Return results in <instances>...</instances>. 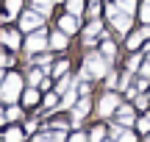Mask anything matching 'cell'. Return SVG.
<instances>
[{"instance_id":"1","label":"cell","mask_w":150,"mask_h":142,"mask_svg":"<svg viewBox=\"0 0 150 142\" xmlns=\"http://www.w3.org/2000/svg\"><path fill=\"white\" fill-rule=\"evenodd\" d=\"M108 72V59L106 56H86V75H95V78H103Z\"/></svg>"},{"instance_id":"2","label":"cell","mask_w":150,"mask_h":142,"mask_svg":"<svg viewBox=\"0 0 150 142\" xmlns=\"http://www.w3.org/2000/svg\"><path fill=\"white\" fill-rule=\"evenodd\" d=\"M20 84H22L20 75H17V72H11V75L0 84V98H3V100H14L17 95H20Z\"/></svg>"},{"instance_id":"3","label":"cell","mask_w":150,"mask_h":142,"mask_svg":"<svg viewBox=\"0 0 150 142\" xmlns=\"http://www.w3.org/2000/svg\"><path fill=\"white\" fill-rule=\"evenodd\" d=\"M108 17H111V22H114V28H117V31H128L131 28V14H117V6H111V9H108Z\"/></svg>"},{"instance_id":"4","label":"cell","mask_w":150,"mask_h":142,"mask_svg":"<svg viewBox=\"0 0 150 142\" xmlns=\"http://www.w3.org/2000/svg\"><path fill=\"white\" fill-rule=\"evenodd\" d=\"M39 25H42V14H36V11H28V14L20 17V28L22 31H36Z\"/></svg>"},{"instance_id":"5","label":"cell","mask_w":150,"mask_h":142,"mask_svg":"<svg viewBox=\"0 0 150 142\" xmlns=\"http://www.w3.org/2000/svg\"><path fill=\"white\" fill-rule=\"evenodd\" d=\"M25 48H28V53H36V50H42V48H45V33L36 31V33H33V36L25 42Z\"/></svg>"},{"instance_id":"6","label":"cell","mask_w":150,"mask_h":142,"mask_svg":"<svg viewBox=\"0 0 150 142\" xmlns=\"http://www.w3.org/2000/svg\"><path fill=\"white\" fill-rule=\"evenodd\" d=\"M114 109H117V95H106V98L100 100V114H103V117H108Z\"/></svg>"},{"instance_id":"7","label":"cell","mask_w":150,"mask_h":142,"mask_svg":"<svg viewBox=\"0 0 150 142\" xmlns=\"http://www.w3.org/2000/svg\"><path fill=\"white\" fill-rule=\"evenodd\" d=\"M0 42L8 45V48H20V36H17L14 31H3V33H0Z\"/></svg>"},{"instance_id":"8","label":"cell","mask_w":150,"mask_h":142,"mask_svg":"<svg viewBox=\"0 0 150 142\" xmlns=\"http://www.w3.org/2000/svg\"><path fill=\"white\" fill-rule=\"evenodd\" d=\"M50 48H53V50H64V48H67V36H64V31L50 36Z\"/></svg>"},{"instance_id":"9","label":"cell","mask_w":150,"mask_h":142,"mask_svg":"<svg viewBox=\"0 0 150 142\" xmlns=\"http://www.w3.org/2000/svg\"><path fill=\"white\" fill-rule=\"evenodd\" d=\"M61 31L64 33H72V31H78V20L70 14V17H61Z\"/></svg>"},{"instance_id":"10","label":"cell","mask_w":150,"mask_h":142,"mask_svg":"<svg viewBox=\"0 0 150 142\" xmlns=\"http://www.w3.org/2000/svg\"><path fill=\"white\" fill-rule=\"evenodd\" d=\"M86 114H89V98L78 100V106H75V120H81V117H86Z\"/></svg>"},{"instance_id":"11","label":"cell","mask_w":150,"mask_h":142,"mask_svg":"<svg viewBox=\"0 0 150 142\" xmlns=\"http://www.w3.org/2000/svg\"><path fill=\"white\" fill-rule=\"evenodd\" d=\"M33 6H36V14H42V17L50 14V0H33Z\"/></svg>"},{"instance_id":"12","label":"cell","mask_w":150,"mask_h":142,"mask_svg":"<svg viewBox=\"0 0 150 142\" xmlns=\"http://www.w3.org/2000/svg\"><path fill=\"white\" fill-rule=\"evenodd\" d=\"M67 9H70L72 17H78L81 11H83V0H70V3H67Z\"/></svg>"},{"instance_id":"13","label":"cell","mask_w":150,"mask_h":142,"mask_svg":"<svg viewBox=\"0 0 150 142\" xmlns=\"http://www.w3.org/2000/svg\"><path fill=\"white\" fill-rule=\"evenodd\" d=\"M6 142H22V131H20V128H8V134H6Z\"/></svg>"},{"instance_id":"14","label":"cell","mask_w":150,"mask_h":142,"mask_svg":"<svg viewBox=\"0 0 150 142\" xmlns=\"http://www.w3.org/2000/svg\"><path fill=\"white\" fill-rule=\"evenodd\" d=\"M61 106H64V109L75 106V89H67V95H64V100H61Z\"/></svg>"},{"instance_id":"15","label":"cell","mask_w":150,"mask_h":142,"mask_svg":"<svg viewBox=\"0 0 150 142\" xmlns=\"http://www.w3.org/2000/svg\"><path fill=\"white\" fill-rule=\"evenodd\" d=\"M120 111H122V114H120V123H122V126H131V123H134V117H131V109L125 106V109H120Z\"/></svg>"},{"instance_id":"16","label":"cell","mask_w":150,"mask_h":142,"mask_svg":"<svg viewBox=\"0 0 150 142\" xmlns=\"http://www.w3.org/2000/svg\"><path fill=\"white\" fill-rule=\"evenodd\" d=\"M103 134H106V128H100V126H95V128H92V142H103Z\"/></svg>"},{"instance_id":"17","label":"cell","mask_w":150,"mask_h":142,"mask_svg":"<svg viewBox=\"0 0 150 142\" xmlns=\"http://www.w3.org/2000/svg\"><path fill=\"white\" fill-rule=\"evenodd\" d=\"M22 6V0H6V9H8V14H17Z\"/></svg>"},{"instance_id":"18","label":"cell","mask_w":150,"mask_h":142,"mask_svg":"<svg viewBox=\"0 0 150 142\" xmlns=\"http://www.w3.org/2000/svg\"><path fill=\"white\" fill-rule=\"evenodd\" d=\"M134 3H136V0H117V6L125 11V14H131V11H134Z\"/></svg>"},{"instance_id":"19","label":"cell","mask_w":150,"mask_h":142,"mask_svg":"<svg viewBox=\"0 0 150 142\" xmlns=\"http://www.w3.org/2000/svg\"><path fill=\"white\" fill-rule=\"evenodd\" d=\"M103 56H106L108 61L114 59V42H103Z\"/></svg>"},{"instance_id":"20","label":"cell","mask_w":150,"mask_h":142,"mask_svg":"<svg viewBox=\"0 0 150 142\" xmlns=\"http://www.w3.org/2000/svg\"><path fill=\"white\" fill-rule=\"evenodd\" d=\"M97 33H100V22H92V25H89V31H86V39L92 42V36H97Z\"/></svg>"},{"instance_id":"21","label":"cell","mask_w":150,"mask_h":142,"mask_svg":"<svg viewBox=\"0 0 150 142\" xmlns=\"http://www.w3.org/2000/svg\"><path fill=\"white\" fill-rule=\"evenodd\" d=\"M36 100H39L36 89H28V92H25V103H28V106H33V103H36Z\"/></svg>"},{"instance_id":"22","label":"cell","mask_w":150,"mask_h":142,"mask_svg":"<svg viewBox=\"0 0 150 142\" xmlns=\"http://www.w3.org/2000/svg\"><path fill=\"white\" fill-rule=\"evenodd\" d=\"M142 22H150V0L142 3Z\"/></svg>"},{"instance_id":"23","label":"cell","mask_w":150,"mask_h":142,"mask_svg":"<svg viewBox=\"0 0 150 142\" xmlns=\"http://www.w3.org/2000/svg\"><path fill=\"white\" fill-rule=\"evenodd\" d=\"M67 67H70L67 61H59V64L53 67V75H64V70H67Z\"/></svg>"},{"instance_id":"24","label":"cell","mask_w":150,"mask_h":142,"mask_svg":"<svg viewBox=\"0 0 150 142\" xmlns=\"http://www.w3.org/2000/svg\"><path fill=\"white\" fill-rule=\"evenodd\" d=\"M136 126H139V131H150V114H147V117H142Z\"/></svg>"},{"instance_id":"25","label":"cell","mask_w":150,"mask_h":142,"mask_svg":"<svg viewBox=\"0 0 150 142\" xmlns=\"http://www.w3.org/2000/svg\"><path fill=\"white\" fill-rule=\"evenodd\" d=\"M117 142H134V134H128V131H120V134H117Z\"/></svg>"},{"instance_id":"26","label":"cell","mask_w":150,"mask_h":142,"mask_svg":"<svg viewBox=\"0 0 150 142\" xmlns=\"http://www.w3.org/2000/svg\"><path fill=\"white\" fill-rule=\"evenodd\" d=\"M67 87H70V78H61V81H59V89H56V92H67Z\"/></svg>"},{"instance_id":"27","label":"cell","mask_w":150,"mask_h":142,"mask_svg":"<svg viewBox=\"0 0 150 142\" xmlns=\"http://www.w3.org/2000/svg\"><path fill=\"white\" fill-rule=\"evenodd\" d=\"M136 106H139V109H145V106H147V98H145V95H136Z\"/></svg>"},{"instance_id":"28","label":"cell","mask_w":150,"mask_h":142,"mask_svg":"<svg viewBox=\"0 0 150 142\" xmlns=\"http://www.w3.org/2000/svg\"><path fill=\"white\" fill-rule=\"evenodd\" d=\"M6 114H8V117H11V120H17V117H20V109H17V106H11V109H8V111H6Z\"/></svg>"},{"instance_id":"29","label":"cell","mask_w":150,"mask_h":142,"mask_svg":"<svg viewBox=\"0 0 150 142\" xmlns=\"http://www.w3.org/2000/svg\"><path fill=\"white\" fill-rule=\"evenodd\" d=\"M89 14H92V17H100V3H95V6H92V9H89Z\"/></svg>"},{"instance_id":"30","label":"cell","mask_w":150,"mask_h":142,"mask_svg":"<svg viewBox=\"0 0 150 142\" xmlns=\"http://www.w3.org/2000/svg\"><path fill=\"white\" fill-rule=\"evenodd\" d=\"M61 139H64V134H61V131H56V134H50V142H61Z\"/></svg>"},{"instance_id":"31","label":"cell","mask_w":150,"mask_h":142,"mask_svg":"<svg viewBox=\"0 0 150 142\" xmlns=\"http://www.w3.org/2000/svg\"><path fill=\"white\" fill-rule=\"evenodd\" d=\"M142 78H150V59H147V64L142 67Z\"/></svg>"},{"instance_id":"32","label":"cell","mask_w":150,"mask_h":142,"mask_svg":"<svg viewBox=\"0 0 150 142\" xmlns=\"http://www.w3.org/2000/svg\"><path fill=\"white\" fill-rule=\"evenodd\" d=\"M136 67H139V56H134V59H131V64H128V70H136Z\"/></svg>"},{"instance_id":"33","label":"cell","mask_w":150,"mask_h":142,"mask_svg":"<svg viewBox=\"0 0 150 142\" xmlns=\"http://www.w3.org/2000/svg\"><path fill=\"white\" fill-rule=\"evenodd\" d=\"M70 142H83V137H81V134H75V137H72Z\"/></svg>"},{"instance_id":"34","label":"cell","mask_w":150,"mask_h":142,"mask_svg":"<svg viewBox=\"0 0 150 142\" xmlns=\"http://www.w3.org/2000/svg\"><path fill=\"white\" fill-rule=\"evenodd\" d=\"M36 142H50V137H36Z\"/></svg>"},{"instance_id":"35","label":"cell","mask_w":150,"mask_h":142,"mask_svg":"<svg viewBox=\"0 0 150 142\" xmlns=\"http://www.w3.org/2000/svg\"><path fill=\"white\" fill-rule=\"evenodd\" d=\"M3 120H6V117H3V111H0V123H3Z\"/></svg>"},{"instance_id":"36","label":"cell","mask_w":150,"mask_h":142,"mask_svg":"<svg viewBox=\"0 0 150 142\" xmlns=\"http://www.w3.org/2000/svg\"><path fill=\"white\" fill-rule=\"evenodd\" d=\"M53 3H56V0H53Z\"/></svg>"}]
</instances>
